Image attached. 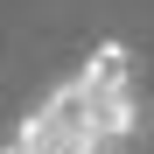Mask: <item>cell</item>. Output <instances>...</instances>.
<instances>
[{"instance_id": "cell-1", "label": "cell", "mask_w": 154, "mask_h": 154, "mask_svg": "<svg viewBox=\"0 0 154 154\" xmlns=\"http://www.w3.org/2000/svg\"><path fill=\"white\" fill-rule=\"evenodd\" d=\"M77 77H84V84H133V49H126L119 35H105V42L84 56V70H77Z\"/></svg>"}]
</instances>
